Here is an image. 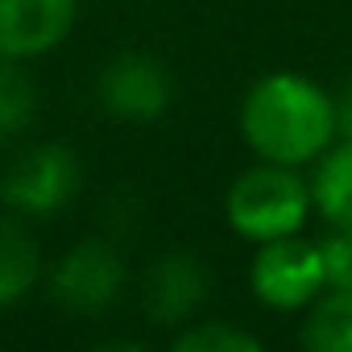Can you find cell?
<instances>
[{"instance_id": "1", "label": "cell", "mask_w": 352, "mask_h": 352, "mask_svg": "<svg viewBox=\"0 0 352 352\" xmlns=\"http://www.w3.org/2000/svg\"><path fill=\"white\" fill-rule=\"evenodd\" d=\"M241 137L257 162L315 166V157L340 137L336 100L323 83L298 71L261 75L241 100Z\"/></svg>"}, {"instance_id": "2", "label": "cell", "mask_w": 352, "mask_h": 352, "mask_svg": "<svg viewBox=\"0 0 352 352\" xmlns=\"http://www.w3.org/2000/svg\"><path fill=\"white\" fill-rule=\"evenodd\" d=\"M311 212H315L311 183L294 166H278V162L249 166L245 174H236V183L224 195V220L249 245L302 232Z\"/></svg>"}, {"instance_id": "3", "label": "cell", "mask_w": 352, "mask_h": 352, "mask_svg": "<svg viewBox=\"0 0 352 352\" xmlns=\"http://www.w3.org/2000/svg\"><path fill=\"white\" fill-rule=\"evenodd\" d=\"M249 290L265 311H282V315L307 311L327 290L323 245L307 241L302 232L257 245L249 261Z\"/></svg>"}, {"instance_id": "4", "label": "cell", "mask_w": 352, "mask_h": 352, "mask_svg": "<svg viewBox=\"0 0 352 352\" xmlns=\"http://www.w3.org/2000/svg\"><path fill=\"white\" fill-rule=\"evenodd\" d=\"M79 183L83 170L75 149L58 141H38L25 145L5 170V204L21 220H50L79 195Z\"/></svg>"}, {"instance_id": "5", "label": "cell", "mask_w": 352, "mask_h": 352, "mask_svg": "<svg viewBox=\"0 0 352 352\" xmlns=\"http://www.w3.org/2000/svg\"><path fill=\"white\" fill-rule=\"evenodd\" d=\"M129 265L108 236H87L50 270V298L71 315H104L120 302Z\"/></svg>"}, {"instance_id": "6", "label": "cell", "mask_w": 352, "mask_h": 352, "mask_svg": "<svg viewBox=\"0 0 352 352\" xmlns=\"http://www.w3.org/2000/svg\"><path fill=\"white\" fill-rule=\"evenodd\" d=\"M96 100L120 124H149L162 112H170V104H174V75L153 54L124 50L100 71Z\"/></svg>"}, {"instance_id": "7", "label": "cell", "mask_w": 352, "mask_h": 352, "mask_svg": "<svg viewBox=\"0 0 352 352\" xmlns=\"http://www.w3.org/2000/svg\"><path fill=\"white\" fill-rule=\"evenodd\" d=\"M208 294H212L208 265L187 249H174V253L157 257L145 274V286H141L145 319L153 327H183L195 319V311L208 302Z\"/></svg>"}, {"instance_id": "8", "label": "cell", "mask_w": 352, "mask_h": 352, "mask_svg": "<svg viewBox=\"0 0 352 352\" xmlns=\"http://www.w3.org/2000/svg\"><path fill=\"white\" fill-rule=\"evenodd\" d=\"M75 17L79 0H0V58H46L71 38Z\"/></svg>"}, {"instance_id": "9", "label": "cell", "mask_w": 352, "mask_h": 352, "mask_svg": "<svg viewBox=\"0 0 352 352\" xmlns=\"http://www.w3.org/2000/svg\"><path fill=\"white\" fill-rule=\"evenodd\" d=\"M311 204L327 228H352V137H336L315 157Z\"/></svg>"}, {"instance_id": "10", "label": "cell", "mask_w": 352, "mask_h": 352, "mask_svg": "<svg viewBox=\"0 0 352 352\" xmlns=\"http://www.w3.org/2000/svg\"><path fill=\"white\" fill-rule=\"evenodd\" d=\"M42 278V249L21 220L0 216V311L17 307Z\"/></svg>"}, {"instance_id": "11", "label": "cell", "mask_w": 352, "mask_h": 352, "mask_svg": "<svg viewBox=\"0 0 352 352\" xmlns=\"http://www.w3.org/2000/svg\"><path fill=\"white\" fill-rule=\"evenodd\" d=\"M298 340L311 352H352V290L348 286H327L307 307Z\"/></svg>"}, {"instance_id": "12", "label": "cell", "mask_w": 352, "mask_h": 352, "mask_svg": "<svg viewBox=\"0 0 352 352\" xmlns=\"http://www.w3.org/2000/svg\"><path fill=\"white\" fill-rule=\"evenodd\" d=\"M38 116V83L17 58H0V145L30 133Z\"/></svg>"}, {"instance_id": "13", "label": "cell", "mask_w": 352, "mask_h": 352, "mask_svg": "<svg viewBox=\"0 0 352 352\" xmlns=\"http://www.w3.org/2000/svg\"><path fill=\"white\" fill-rule=\"evenodd\" d=\"M174 352H261V340L236 323H224V319H191L174 331L170 340Z\"/></svg>"}, {"instance_id": "14", "label": "cell", "mask_w": 352, "mask_h": 352, "mask_svg": "<svg viewBox=\"0 0 352 352\" xmlns=\"http://www.w3.org/2000/svg\"><path fill=\"white\" fill-rule=\"evenodd\" d=\"M323 245V261H327V286H348L352 290V228H331Z\"/></svg>"}, {"instance_id": "15", "label": "cell", "mask_w": 352, "mask_h": 352, "mask_svg": "<svg viewBox=\"0 0 352 352\" xmlns=\"http://www.w3.org/2000/svg\"><path fill=\"white\" fill-rule=\"evenodd\" d=\"M336 116H340V137H352V83L336 100Z\"/></svg>"}, {"instance_id": "16", "label": "cell", "mask_w": 352, "mask_h": 352, "mask_svg": "<svg viewBox=\"0 0 352 352\" xmlns=\"http://www.w3.org/2000/svg\"><path fill=\"white\" fill-rule=\"evenodd\" d=\"M9 212V204H5V174H0V216Z\"/></svg>"}]
</instances>
